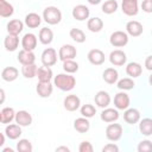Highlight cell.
Instances as JSON below:
<instances>
[{
    "label": "cell",
    "mask_w": 152,
    "mask_h": 152,
    "mask_svg": "<svg viewBox=\"0 0 152 152\" xmlns=\"http://www.w3.org/2000/svg\"><path fill=\"white\" fill-rule=\"evenodd\" d=\"M53 86L62 91H70L76 86V78L72 76V74H57L53 76Z\"/></svg>",
    "instance_id": "cell-1"
},
{
    "label": "cell",
    "mask_w": 152,
    "mask_h": 152,
    "mask_svg": "<svg viewBox=\"0 0 152 152\" xmlns=\"http://www.w3.org/2000/svg\"><path fill=\"white\" fill-rule=\"evenodd\" d=\"M42 19L49 25H57L62 20V12L56 6H48L43 11Z\"/></svg>",
    "instance_id": "cell-2"
},
{
    "label": "cell",
    "mask_w": 152,
    "mask_h": 152,
    "mask_svg": "<svg viewBox=\"0 0 152 152\" xmlns=\"http://www.w3.org/2000/svg\"><path fill=\"white\" fill-rule=\"evenodd\" d=\"M129 36L125 31H114L109 37V43L114 48H124L128 44Z\"/></svg>",
    "instance_id": "cell-3"
},
{
    "label": "cell",
    "mask_w": 152,
    "mask_h": 152,
    "mask_svg": "<svg viewBox=\"0 0 152 152\" xmlns=\"http://www.w3.org/2000/svg\"><path fill=\"white\" fill-rule=\"evenodd\" d=\"M124 133V128L120 124H113L110 122L107 127H106V138L109 141H118L121 139Z\"/></svg>",
    "instance_id": "cell-4"
},
{
    "label": "cell",
    "mask_w": 152,
    "mask_h": 152,
    "mask_svg": "<svg viewBox=\"0 0 152 152\" xmlns=\"http://www.w3.org/2000/svg\"><path fill=\"white\" fill-rule=\"evenodd\" d=\"M57 51L53 48H46L40 56L42 64L45 66H52L57 63Z\"/></svg>",
    "instance_id": "cell-5"
},
{
    "label": "cell",
    "mask_w": 152,
    "mask_h": 152,
    "mask_svg": "<svg viewBox=\"0 0 152 152\" xmlns=\"http://www.w3.org/2000/svg\"><path fill=\"white\" fill-rule=\"evenodd\" d=\"M121 11L127 17H134L139 12V2L138 0H122L121 1Z\"/></svg>",
    "instance_id": "cell-6"
},
{
    "label": "cell",
    "mask_w": 152,
    "mask_h": 152,
    "mask_svg": "<svg viewBox=\"0 0 152 152\" xmlns=\"http://www.w3.org/2000/svg\"><path fill=\"white\" fill-rule=\"evenodd\" d=\"M131 104V99L128 96V94L125 93V90L119 91L115 94L114 96V107L118 110H125L129 107Z\"/></svg>",
    "instance_id": "cell-7"
},
{
    "label": "cell",
    "mask_w": 152,
    "mask_h": 152,
    "mask_svg": "<svg viewBox=\"0 0 152 152\" xmlns=\"http://www.w3.org/2000/svg\"><path fill=\"white\" fill-rule=\"evenodd\" d=\"M109 62L110 64H113L114 66H122L126 64L127 62V55L125 51L120 50V49H115L109 53Z\"/></svg>",
    "instance_id": "cell-8"
},
{
    "label": "cell",
    "mask_w": 152,
    "mask_h": 152,
    "mask_svg": "<svg viewBox=\"0 0 152 152\" xmlns=\"http://www.w3.org/2000/svg\"><path fill=\"white\" fill-rule=\"evenodd\" d=\"M76 55H77V50L71 44H64L58 50V58L62 62H64L66 59H74L76 57Z\"/></svg>",
    "instance_id": "cell-9"
},
{
    "label": "cell",
    "mask_w": 152,
    "mask_h": 152,
    "mask_svg": "<svg viewBox=\"0 0 152 152\" xmlns=\"http://www.w3.org/2000/svg\"><path fill=\"white\" fill-rule=\"evenodd\" d=\"M21 48L24 50H28V51H33L36 48H37V44H38V38L34 33L32 32H27L21 38Z\"/></svg>",
    "instance_id": "cell-10"
},
{
    "label": "cell",
    "mask_w": 152,
    "mask_h": 152,
    "mask_svg": "<svg viewBox=\"0 0 152 152\" xmlns=\"http://www.w3.org/2000/svg\"><path fill=\"white\" fill-rule=\"evenodd\" d=\"M63 107L68 112H75L81 107V100L76 94L66 95L63 100Z\"/></svg>",
    "instance_id": "cell-11"
},
{
    "label": "cell",
    "mask_w": 152,
    "mask_h": 152,
    "mask_svg": "<svg viewBox=\"0 0 152 152\" xmlns=\"http://www.w3.org/2000/svg\"><path fill=\"white\" fill-rule=\"evenodd\" d=\"M87 58L89 61L90 64L93 65H102L106 61V56H104V52L100 49H91L88 55H87Z\"/></svg>",
    "instance_id": "cell-12"
},
{
    "label": "cell",
    "mask_w": 152,
    "mask_h": 152,
    "mask_svg": "<svg viewBox=\"0 0 152 152\" xmlns=\"http://www.w3.org/2000/svg\"><path fill=\"white\" fill-rule=\"evenodd\" d=\"M71 14H72V18H74V19L78 20V21H83V20H87V19L89 18V15H90V10L88 8V6L80 4V5H76V6L72 8Z\"/></svg>",
    "instance_id": "cell-13"
},
{
    "label": "cell",
    "mask_w": 152,
    "mask_h": 152,
    "mask_svg": "<svg viewBox=\"0 0 152 152\" xmlns=\"http://www.w3.org/2000/svg\"><path fill=\"white\" fill-rule=\"evenodd\" d=\"M125 32L131 37H139L144 32L142 24L138 20H129L126 24V31Z\"/></svg>",
    "instance_id": "cell-14"
},
{
    "label": "cell",
    "mask_w": 152,
    "mask_h": 152,
    "mask_svg": "<svg viewBox=\"0 0 152 152\" xmlns=\"http://www.w3.org/2000/svg\"><path fill=\"white\" fill-rule=\"evenodd\" d=\"M94 101H95V104L100 108H106L110 104V95L108 91L106 90H99L96 94H95V97H94Z\"/></svg>",
    "instance_id": "cell-15"
},
{
    "label": "cell",
    "mask_w": 152,
    "mask_h": 152,
    "mask_svg": "<svg viewBox=\"0 0 152 152\" xmlns=\"http://www.w3.org/2000/svg\"><path fill=\"white\" fill-rule=\"evenodd\" d=\"M14 121H15V124H18L21 127H27L32 124V115L27 110H24V109L18 110V112H15Z\"/></svg>",
    "instance_id": "cell-16"
},
{
    "label": "cell",
    "mask_w": 152,
    "mask_h": 152,
    "mask_svg": "<svg viewBox=\"0 0 152 152\" xmlns=\"http://www.w3.org/2000/svg\"><path fill=\"white\" fill-rule=\"evenodd\" d=\"M119 112L116 108H103V110L101 112L100 114V118L103 122H107V124H110V122H115L118 119H119Z\"/></svg>",
    "instance_id": "cell-17"
},
{
    "label": "cell",
    "mask_w": 152,
    "mask_h": 152,
    "mask_svg": "<svg viewBox=\"0 0 152 152\" xmlns=\"http://www.w3.org/2000/svg\"><path fill=\"white\" fill-rule=\"evenodd\" d=\"M36 91L40 97L48 99L51 96V94L53 91V86L51 82H38L37 87H36Z\"/></svg>",
    "instance_id": "cell-18"
},
{
    "label": "cell",
    "mask_w": 152,
    "mask_h": 152,
    "mask_svg": "<svg viewBox=\"0 0 152 152\" xmlns=\"http://www.w3.org/2000/svg\"><path fill=\"white\" fill-rule=\"evenodd\" d=\"M36 77H38V82H51V80L53 78L52 69L50 66L42 65V66L37 68Z\"/></svg>",
    "instance_id": "cell-19"
},
{
    "label": "cell",
    "mask_w": 152,
    "mask_h": 152,
    "mask_svg": "<svg viewBox=\"0 0 152 152\" xmlns=\"http://www.w3.org/2000/svg\"><path fill=\"white\" fill-rule=\"evenodd\" d=\"M6 30H7L8 34L19 36V33H21L23 30H24V23L20 19H12V20H10L7 23Z\"/></svg>",
    "instance_id": "cell-20"
},
{
    "label": "cell",
    "mask_w": 152,
    "mask_h": 152,
    "mask_svg": "<svg viewBox=\"0 0 152 152\" xmlns=\"http://www.w3.org/2000/svg\"><path fill=\"white\" fill-rule=\"evenodd\" d=\"M18 62L21 65H27V64H32L36 62V55L33 53V51H28V50H24L21 49L17 56Z\"/></svg>",
    "instance_id": "cell-21"
},
{
    "label": "cell",
    "mask_w": 152,
    "mask_h": 152,
    "mask_svg": "<svg viewBox=\"0 0 152 152\" xmlns=\"http://www.w3.org/2000/svg\"><path fill=\"white\" fill-rule=\"evenodd\" d=\"M40 24H42V17L38 13L31 12V13H27L25 15L24 25H26L28 28H37Z\"/></svg>",
    "instance_id": "cell-22"
},
{
    "label": "cell",
    "mask_w": 152,
    "mask_h": 152,
    "mask_svg": "<svg viewBox=\"0 0 152 152\" xmlns=\"http://www.w3.org/2000/svg\"><path fill=\"white\" fill-rule=\"evenodd\" d=\"M124 120L128 125H135L140 120V112L137 108H127L124 113Z\"/></svg>",
    "instance_id": "cell-23"
},
{
    "label": "cell",
    "mask_w": 152,
    "mask_h": 152,
    "mask_svg": "<svg viewBox=\"0 0 152 152\" xmlns=\"http://www.w3.org/2000/svg\"><path fill=\"white\" fill-rule=\"evenodd\" d=\"M21 126L18 124H8L5 128V135L11 140H17L21 135Z\"/></svg>",
    "instance_id": "cell-24"
},
{
    "label": "cell",
    "mask_w": 152,
    "mask_h": 152,
    "mask_svg": "<svg viewBox=\"0 0 152 152\" xmlns=\"http://www.w3.org/2000/svg\"><path fill=\"white\" fill-rule=\"evenodd\" d=\"M126 74L131 78H137L142 74V66L138 62H129L126 64Z\"/></svg>",
    "instance_id": "cell-25"
},
{
    "label": "cell",
    "mask_w": 152,
    "mask_h": 152,
    "mask_svg": "<svg viewBox=\"0 0 152 152\" xmlns=\"http://www.w3.org/2000/svg\"><path fill=\"white\" fill-rule=\"evenodd\" d=\"M19 76V70L14 66H6L1 71V78L5 82H13L18 78Z\"/></svg>",
    "instance_id": "cell-26"
},
{
    "label": "cell",
    "mask_w": 152,
    "mask_h": 152,
    "mask_svg": "<svg viewBox=\"0 0 152 152\" xmlns=\"http://www.w3.org/2000/svg\"><path fill=\"white\" fill-rule=\"evenodd\" d=\"M4 46L10 52L15 51L19 48V37L14 34H7L4 39Z\"/></svg>",
    "instance_id": "cell-27"
},
{
    "label": "cell",
    "mask_w": 152,
    "mask_h": 152,
    "mask_svg": "<svg viewBox=\"0 0 152 152\" xmlns=\"http://www.w3.org/2000/svg\"><path fill=\"white\" fill-rule=\"evenodd\" d=\"M102 78L107 84H114L119 80V72L114 68H107L102 72Z\"/></svg>",
    "instance_id": "cell-28"
},
{
    "label": "cell",
    "mask_w": 152,
    "mask_h": 152,
    "mask_svg": "<svg viewBox=\"0 0 152 152\" xmlns=\"http://www.w3.org/2000/svg\"><path fill=\"white\" fill-rule=\"evenodd\" d=\"M90 128V122H89V119L84 118V116H81V118H77L75 121H74V129L78 133H87Z\"/></svg>",
    "instance_id": "cell-29"
},
{
    "label": "cell",
    "mask_w": 152,
    "mask_h": 152,
    "mask_svg": "<svg viewBox=\"0 0 152 152\" xmlns=\"http://www.w3.org/2000/svg\"><path fill=\"white\" fill-rule=\"evenodd\" d=\"M87 28L90 32L97 33L103 28V20L99 17H93V18H88L87 21Z\"/></svg>",
    "instance_id": "cell-30"
},
{
    "label": "cell",
    "mask_w": 152,
    "mask_h": 152,
    "mask_svg": "<svg viewBox=\"0 0 152 152\" xmlns=\"http://www.w3.org/2000/svg\"><path fill=\"white\" fill-rule=\"evenodd\" d=\"M38 39L43 45H49L53 40V32L49 27H42L38 34Z\"/></svg>",
    "instance_id": "cell-31"
},
{
    "label": "cell",
    "mask_w": 152,
    "mask_h": 152,
    "mask_svg": "<svg viewBox=\"0 0 152 152\" xmlns=\"http://www.w3.org/2000/svg\"><path fill=\"white\" fill-rule=\"evenodd\" d=\"M139 131L142 135L150 137L152 134V119L151 118H144L139 121Z\"/></svg>",
    "instance_id": "cell-32"
},
{
    "label": "cell",
    "mask_w": 152,
    "mask_h": 152,
    "mask_svg": "<svg viewBox=\"0 0 152 152\" xmlns=\"http://www.w3.org/2000/svg\"><path fill=\"white\" fill-rule=\"evenodd\" d=\"M14 13V7L7 0H0V17L1 18H10Z\"/></svg>",
    "instance_id": "cell-33"
},
{
    "label": "cell",
    "mask_w": 152,
    "mask_h": 152,
    "mask_svg": "<svg viewBox=\"0 0 152 152\" xmlns=\"http://www.w3.org/2000/svg\"><path fill=\"white\" fill-rule=\"evenodd\" d=\"M15 116V110L12 107H5L1 110V124H11L14 120Z\"/></svg>",
    "instance_id": "cell-34"
},
{
    "label": "cell",
    "mask_w": 152,
    "mask_h": 152,
    "mask_svg": "<svg viewBox=\"0 0 152 152\" xmlns=\"http://www.w3.org/2000/svg\"><path fill=\"white\" fill-rule=\"evenodd\" d=\"M118 8H119V4L116 0H106L101 6V10L104 14H113L118 11Z\"/></svg>",
    "instance_id": "cell-35"
},
{
    "label": "cell",
    "mask_w": 152,
    "mask_h": 152,
    "mask_svg": "<svg viewBox=\"0 0 152 152\" xmlns=\"http://www.w3.org/2000/svg\"><path fill=\"white\" fill-rule=\"evenodd\" d=\"M116 87L120 90H131L135 87V82L131 77H124V78L116 81Z\"/></svg>",
    "instance_id": "cell-36"
},
{
    "label": "cell",
    "mask_w": 152,
    "mask_h": 152,
    "mask_svg": "<svg viewBox=\"0 0 152 152\" xmlns=\"http://www.w3.org/2000/svg\"><path fill=\"white\" fill-rule=\"evenodd\" d=\"M69 36H70V38H71L74 42L80 43V44L84 43V42H86V39H87L86 33H84L81 28H76V27H74V28H71V30H70Z\"/></svg>",
    "instance_id": "cell-37"
},
{
    "label": "cell",
    "mask_w": 152,
    "mask_h": 152,
    "mask_svg": "<svg viewBox=\"0 0 152 152\" xmlns=\"http://www.w3.org/2000/svg\"><path fill=\"white\" fill-rule=\"evenodd\" d=\"M37 68H38V66L36 65V63L27 64V65H23V66H21V75H23L25 78H33V77H36Z\"/></svg>",
    "instance_id": "cell-38"
},
{
    "label": "cell",
    "mask_w": 152,
    "mask_h": 152,
    "mask_svg": "<svg viewBox=\"0 0 152 152\" xmlns=\"http://www.w3.org/2000/svg\"><path fill=\"white\" fill-rule=\"evenodd\" d=\"M78 109H80V112H81V115L84 116V118H87V119H90V118H93V116L96 114V108H95V106H93V104H90V103H86V104L81 106Z\"/></svg>",
    "instance_id": "cell-39"
},
{
    "label": "cell",
    "mask_w": 152,
    "mask_h": 152,
    "mask_svg": "<svg viewBox=\"0 0 152 152\" xmlns=\"http://www.w3.org/2000/svg\"><path fill=\"white\" fill-rule=\"evenodd\" d=\"M63 70L66 74H75L78 71V63L74 59H66L63 62Z\"/></svg>",
    "instance_id": "cell-40"
},
{
    "label": "cell",
    "mask_w": 152,
    "mask_h": 152,
    "mask_svg": "<svg viewBox=\"0 0 152 152\" xmlns=\"http://www.w3.org/2000/svg\"><path fill=\"white\" fill-rule=\"evenodd\" d=\"M33 146L28 139H19L17 142V151L18 152H32Z\"/></svg>",
    "instance_id": "cell-41"
},
{
    "label": "cell",
    "mask_w": 152,
    "mask_h": 152,
    "mask_svg": "<svg viewBox=\"0 0 152 152\" xmlns=\"http://www.w3.org/2000/svg\"><path fill=\"white\" fill-rule=\"evenodd\" d=\"M137 150H138V152H150V151H152V141L148 140V139L141 140L138 144Z\"/></svg>",
    "instance_id": "cell-42"
},
{
    "label": "cell",
    "mask_w": 152,
    "mask_h": 152,
    "mask_svg": "<svg viewBox=\"0 0 152 152\" xmlns=\"http://www.w3.org/2000/svg\"><path fill=\"white\" fill-rule=\"evenodd\" d=\"M78 151H80V152H93V151H94V147H93V145H91L90 141L84 140V141H82V142L80 144Z\"/></svg>",
    "instance_id": "cell-43"
},
{
    "label": "cell",
    "mask_w": 152,
    "mask_h": 152,
    "mask_svg": "<svg viewBox=\"0 0 152 152\" xmlns=\"http://www.w3.org/2000/svg\"><path fill=\"white\" fill-rule=\"evenodd\" d=\"M102 152H119V146L116 144L109 142L102 147Z\"/></svg>",
    "instance_id": "cell-44"
},
{
    "label": "cell",
    "mask_w": 152,
    "mask_h": 152,
    "mask_svg": "<svg viewBox=\"0 0 152 152\" xmlns=\"http://www.w3.org/2000/svg\"><path fill=\"white\" fill-rule=\"evenodd\" d=\"M141 10L146 13L152 12V0H144L141 4Z\"/></svg>",
    "instance_id": "cell-45"
},
{
    "label": "cell",
    "mask_w": 152,
    "mask_h": 152,
    "mask_svg": "<svg viewBox=\"0 0 152 152\" xmlns=\"http://www.w3.org/2000/svg\"><path fill=\"white\" fill-rule=\"evenodd\" d=\"M145 66L147 70H152V56H147L145 59Z\"/></svg>",
    "instance_id": "cell-46"
},
{
    "label": "cell",
    "mask_w": 152,
    "mask_h": 152,
    "mask_svg": "<svg viewBox=\"0 0 152 152\" xmlns=\"http://www.w3.org/2000/svg\"><path fill=\"white\" fill-rule=\"evenodd\" d=\"M5 100H6V93L2 88H0V104H2L5 102Z\"/></svg>",
    "instance_id": "cell-47"
},
{
    "label": "cell",
    "mask_w": 152,
    "mask_h": 152,
    "mask_svg": "<svg viewBox=\"0 0 152 152\" xmlns=\"http://www.w3.org/2000/svg\"><path fill=\"white\" fill-rule=\"evenodd\" d=\"M61 151H64V152H69L70 148L66 147V146H59V147H56V152H61Z\"/></svg>",
    "instance_id": "cell-48"
},
{
    "label": "cell",
    "mask_w": 152,
    "mask_h": 152,
    "mask_svg": "<svg viewBox=\"0 0 152 152\" xmlns=\"http://www.w3.org/2000/svg\"><path fill=\"white\" fill-rule=\"evenodd\" d=\"M5 140H6V135H5L4 133H1V132H0V147H1V146H4Z\"/></svg>",
    "instance_id": "cell-49"
},
{
    "label": "cell",
    "mask_w": 152,
    "mask_h": 152,
    "mask_svg": "<svg viewBox=\"0 0 152 152\" xmlns=\"http://www.w3.org/2000/svg\"><path fill=\"white\" fill-rule=\"evenodd\" d=\"M90 5H99V4H101L102 2V0H87Z\"/></svg>",
    "instance_id": "cell-50"
},
{
    "label": "cell",
    "mask_w": 152,
    "mask_h": 152,
    "mask_svg": "<svg viewBox=\"0 0 152 152\" xmlns=\"http://www.w3.org/2000/svg\"><path fill=\"white\" fill-rule=\"evenodd\" d=\"M4 152H13V148H11V147H6V148H4Z\"/></svg>",
    "instance_id": "cell-51"
},
{
    "label": "cell",
    "mask_w": 152,
    "mask_h": 152,
    "mask_svg": "<svg viewBox=\"0 0 152 152\" xmlns=\"http://www.w3.org/2000/svg\"><path fill=\"white\" fill-rule=\"evenodd\" d=\"M0 124H1V110H0Z\"/></svg>",
    "instance_id": "cell-52"
}]
</instances>
